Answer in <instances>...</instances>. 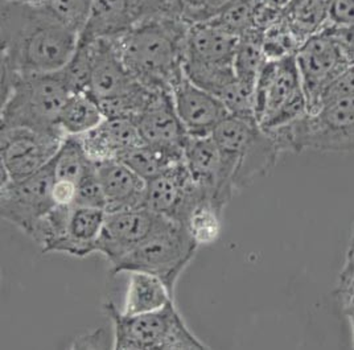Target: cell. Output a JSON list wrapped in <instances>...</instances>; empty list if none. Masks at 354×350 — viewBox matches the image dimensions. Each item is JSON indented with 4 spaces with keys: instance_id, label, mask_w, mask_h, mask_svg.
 Here are the masks:
<instances>
[{
    "instance_id": "6da1fadb",
    "label": "cell",
    "mask_w": 354,
    "mask_h": 350,
    "mask_svg": "<svg viewBox=\"0 0 354 350\" xmlns=\"http://www.w3.org/2000/svg\"><path fill=\"white\" fill-rule=\"evenodd\" d=\"M1 91L24 74L52 73L66 66L80 42L43 4L0 1Z\"/></svg>"
},
{
    "instance_id": "7a4b0ae2",
    "label": "cell",
    "mask_w": 354,
    "mask_h": 350,
    "mask_svg": "<svg viewBox=\"0 0 354 350\" xmlns=\"http://www.w3.org/2000/svg\"><path fill=\"white\" fill-rule=\"evenodd\" d=\"M191 24L178 16L148 19L113 39L133 77L153 91L171 93L183 80Z\"/></svg>"
},
{
    "instance_id": "3957f363",
    "label": "cell",
    "mask_w": 354,
    "mask_h": 350,
    "mask_svg": "<svg viewBox=\"0 0 354 350\" xmlns=\"http://www.w3.org/2000/svg\"><path fill=\"white\" fill-rule=\"evenodd\" d=\"M72 93L64 69L20 75L1 91L0 129L26 127L65 136L59 130V116Z\"/></svg>"
},
{
    "instance_id": "277c9868",
    "label": "cell",
    "mask_w": 354,
    "mask_h": 350,
    "mask_svg": "<svg viewBox=\"0 0 354 350\" xmlns=\"http://www.w3.org/2000/svg\"><path fill=\"white\" fill-rule=\"evenodd\" d=\"M266 131L281 152L354 154V94L329 98L315 111Z\"/></svg>"
},
{
    "instance_id": "5b68a950",
    "label": "cell",
    "mask_w": 354,
    "mask_h": 350,
    "mask_svg": "<svg viewBox=\"0 0 354 350\" xmlns=\"http://www.w3.org/2000/svg\"><path fill=\"white\" fill-rule=\"evenodd\" d=\"M104 311L113 325V349H209L193 335L175 302L159 311L135 316L124 315L111 302L104 303Z\"/></svg>"
},
{
    "instance_id": "8992f818",
    "label": "cell",
    "mask_w": 354,
    "mask_h": 350,
    "mask_svg": "<svg viewBox=\"0 0 354 350\" xmlns=\"http://www.w3.org/2000/svg\"><path fill=\"white\" fill-rule=\"evenodd\" d=\"M238 42V36L223 30L214 20L192 24L185 40V77L217 95L236 80L234 57Z\"/></svg>"
},
{
    "instance_id": "52a82bcc",
    "label": "cell",
    "mask_w": 354,
    "mask_h": 350,
    "mask_svg": "<svg viewBox=\"0 0 354 350\" xmlns=\"http://www.w3.org/2000/svg\"><path fill=\"white\" fill-rule=\"evenodd\" d=\"M198 245L188 229L174 219H165L147 239L110 268L111 274L143 271L160 277L175 295L177 282L194 258Z\"/></svg>"
},
{
    "instance_id": "ba28073f",
    "label": "cell",
    "mask_w": 354,
    "mask_h": 350,
    "mask_svg": "<svg viewBox=\"0 0 354 350\" xmlns=\"http://www.w3.org/2000/svg\"><path fill=\"white\" fill-rule=\"evenodd\" d=\"M308 113L295 56L266 61L255 85V119L271 130Z\"/></svg>"
},
{
    "instance_id": "9c48e42d",
    "label": "cell",
    "mask_w": 354,
    "mask_h": 350,
    "mask_svg": "<svg viewBox=\"0 0 354 350\" xmlns=\"http://www.w3.org/2000/svg\"><path fill=\"white\" fill-rule=\"evenodd\" d=\"M295 59L308 113L320 106L329 86L354 64L330 26L312 35L300 45Z\"/></svg>"
},
{
    "instance_id": "30bf717a",
    "label": "cell",
    "mask_w": 354,
    "mask_h": 350,
    "mask_svg": "<svg viewBox=\"0 0 354 350\" xmlns=\"http://www.w3.org/2000/svg\"><path fill=\"white\" fill-rule=\"evenodd\" d=\"M158 16H178L184 19V1L91 0L88 24L80 37L88 40L115 39L142 21Z\"/></svg>"
},
{
    "instance_id": "8fae6325",
    "label": "cell",
    "mask_w": 354,
    "mask_h": 350,
    "mask_svg": "<svg viewBox=\"0 0 354 350\" xmlns=\"http://www.w3.org/2000/svg\"><path fill=\"white\" fill-rule=\"evenodd\" d=\"M55 174L50 163L37 174L23 180L0 184L1 219L32 237L37 225L56 206L52 197Z\"/></svg>"
},
{
    "instance_id": "7c38bea8",
    "label": "cell",
    "mask_w": 354,
    "mask_h": 350,
    "mask_svg": "<svg viewBox=\"0 0 354 350\" xmlns=\"http://www.w3.org/2000/svg\"><path fill=\"white\" fill-rule=\"evenodd\" d=\"M64 138L26 127L0 129L1 183L23 180L41 171L53 160Z\"/></svg>"
},
{
    "instance_id": "4fadbf2b",
    "label": "cell",
    "mask_w": 354,
    "mask_h": 350,
    "mask_svg": "<svg viewBox=\"0 0 354 350\" xmlns=\"http://www.w3.org/2000/svg\"><path fill=\"white\" fill-rule=\"evenodd\" d=\"M184 161L197 187L225 209L236 190L234 161L222 154L212 135L189 138L184 148Z\"/></svg>"
},
{
    "instance_id": "5bb4252c",
    "label": "cell",
    "mask_w": 354,
    "mask_h": 350,
    "mask_svg": "<svg viewBox=\"0 0 354 350\" xmlns=\"http://www.w3.org/2000/svg\"><path fill=\"white\" fill-rule=\"evenodd\" d=\"M165 219L147 208L107 213L97 243V252L104 255L114 267L140 246Z\"/></svg>"
},
{
    "instance_id": "9a60e30c",
    "label": "cell",
    "mask_w": 354,
    "mask_h": 350,
    "mask_svg": "<svg viewBox=\"0 0 354 350\" xmlns=\"http://www.w3.org/2000/svg\"><path fill=\"white\" fill-rule=\"evenodd\" d=\"M204 197L183 160L148 180L145 208L184 225L193 206Z\"/></svg>"
},
{
    "instance_id": "2e32d148",
    "label": "cell",
    "mask_w": 354,
    "mask_h": 350,
    "mask_svg": "<svg viewBox=\"0 0 354 350\" xmlns=\"http://www.w3.org/2000/svg\"><path fill=\"white\" fill-rule=\"evenodd\" d=\"M88 42L91 57L86 91L101 106L130 94L142 85L123 62L113 39H94Z\"/></svg>"
},
{
    "instance_id": "e0dca14e",
    "label": "cell",
    "mask_w": 354,
    "mask_h": 350,
    "mask_svg": "<svg viewBox=\"0 0 354 350\" xmlns=\"http://www.w3.org/2000/svg\"><path fill=\"white\" fill-rule=\"evenodd\" d=\"M172 101L189 138L210 136L229 116L220 98L193 84L185 75L172 90Z\"/></svg>"
},
{
    "instance_id": "ac0fdd59",
    "label": "cell",
    "mask_w": 354,
    "mask_h": 350,
    "mask_svg": "<svg viewBox=\"0 0 354 350\" xmlns=\"http://www.w3.org/2000/svg\"><path fill=\"white\" fill-rule=\"evenodd\" d=\"M133 122L143 142L148 145L184 149L189 139L177 116L171 93L156 91L147 107Z\"/></svg>"
},
{
    "instance_id": "d6986e66",
    "label": "cell",
    "mask_w": 354,
    "mask_h": 350,
    "mask_svg": "<svg viewBox=\"0 0 354 350\" xmlns=\"http://www.w3.org/2000/svg\"><path fill=\"white\" fill-rule=\"evenodd\" d=\"M77 138L94 163L120 160L145 143L135 122L126 118H104L100 126Z\"/></svg>"
},
{
    "instance_id": "ffe728a7",
    "label": "cell",
    "mask_w": 354,
    "mask_h": 350,
    "mask_svg": "<svg viewBox=\"0 0 354 350\" xmlns=\"http://www.w3.org/2000/svg\"><path fill=\"white\" fill-rule=\"evenodd\" d=\"M95 165L107 213L145 208L147 180L122 160L102 161Z\"/></svg>"
},
{
    "instance_id": "44dd1931",
    "label": "cell",
    "mask_w": 354,
    "mask_h": 350,
    "mask_svg": "<svg viewBox=\"0 0 354 350\" xmlns=\"http://www.w3.org/2000/svg\"><path fill=\"white\" fill-rule=\"evenodd\" d=\"M106 214L104 209L74 205L65 232L49 252H61L75 258H85L97 252Z\"/></svg>"
},
{
    "instance_id": "7402d4cb",
    "label": "cell",
    "mask_w": 354,
    "mask_h": 350,
    "mask_svg": "<svg viewBox=\"0 0 354 350\" xmlns=\"http://www.w3.org/2000/svg\"><path fill=\"white\" fill-rule=\"evenodd\" d=\"M122 312L129 316L159 311L175 302L174 293L160 277L143 271H130Z\"/></svg>"
},
{
    "instance_id": "603a6c76",
    "label": "cell",
    "mask_w": 354,
    "mask_h": 350,
    "mask_svg": "<svg viewBox=\"0 0 354 350\" xmlns=\"http://www.w3.org/2000/svg\"><path fill=\"white\" fill-rule=\"evenodd\" d=\"M98 101L88 91H74L59 116V130L65 136H80L100 126L104 119Z\"/></svg>"
},
{
    "instance_id": "cb8c5ba5",
    "label": "cell",
    "mask_w": 354,
    "mask_h": 350,
    "mask_svg": "<svg viewBox=\"0 0 354 350\" xmlns=\"http://www.w3.org/2000/svg\"><path fill=\"white\" fill-rule=\"evenodd\" d=\"M120 160L126 163L138 175L148 181L172 165L184 160V149L143 143L133 148Z\"/></svg>"
},
{
    "instance_id": "d4e9b609",
    "label": "cell",
    "mask_w": 354,
    "mask_h": 350,
    "mask_svg": "<svg viewBox=\"0 0 354 350\" xmlns=\"http://www.w3.org/2000/svg\"><path fill=\"white\" fill-rule=\"evenodd\" d=\"M221 206L204 197L194 205L185 219L184 226L192 235L194 242L200 246H207L214 243L222 230Z\"/></svg>"
},
{
    "instance_id": "484cf974",
    "label": "cell",
    "mask_w": 354,
    "mask_h": 350,
    "mask_svg": "<svg viewBox=\"0 0 354 350\" xmlns=\"http://www.w3.org/2000/svg\"><path fill=\"white\" fill-rule=\"evenodd\" d=\"M284 17L304 43L328 26V0H292Z\"/></svg>"
},
{
    "instance_id": "4316f807",
    "label": "cell",
    "mask_w": 354,
    "mask_h": 350,
    "mask_svg": "<svg viewBox=\"0 0 354 350\" xmlns=\"http://www.w3.org/2000/svg\"><path fill=\"white\" fill-rule=\"evenodd\" d=\"M266 61L262 30H252L239 37L234 57V72L239 81L255 86Z\"/></svg>"
},
{
    "instance_id": "83f0119b",
    "label": "cell",
    "mask_w": 354,
    "mask_h": 350,
    "mask_svg": "<svg viewBox=\"0 0 354 350\" xmlns=\"http://www.w3.org/2000/svg\"><path fill=\"white\" fill-rule=\"evenodd\" d=\"M94 164V161L88 159V154L77 136H65L57 154L50 161L55 178L69 180L75 184L80 183Z\"/></svg>"
},
{
    "instance_id": "f1b7e54d",
    "label": "cell",
    "mask_w": 354,
    "mask_h": 350,
    "mask_svg": "<svg viewBox=\"0 0 354 350\" xmlns=\"http://www.w3.org/2000/svg\"><path fill=\"white\" fill-rule=\"evenodd\" d=\"M257 8L258 0H236L233 6L213 20L223 30L241 37L250 30H258Z\"/></svg>"
},
{
    "instance_id": "f546056e",
    "label": "cell",
    "mask_w": 354,
    "mask_h": 350,
    "mask_svg": "<svg viewBox=\"0 0 354 350\" xmlns=\"http://www.w3.org/2000/svg\"><path fill=\"white\" fill-rule=\"evenodd\" d=\"M59 21L80 36L86 28L91 0H45L41 3Z\"/></svg>"
},
{
    "instance_id": "4dcf8cb0",
    "label": "cell",
    "mask_w": 354,
    "mask_h": 350,
    "mask_svg": "<svg viewBox=\"0 0 354 350\" xmlns=\"http://www.w3.org/2000/svg\"><path fill=\"white\" fill-rule=\"evenodd\" d=\"M236 0H184V19L192 26L210 21L225 12Z\"/></svg>"
},
{
    "instance_id": "1f68e13d",
    "label": "cell",
    "mask_w": 354,
    "mask_h": 350,
    "mask_svg": "<svg viewBox=\"0 0 354 350\" xmlns=\"http://www.w3.org/2000/svg\"><path fill=\"white\" fill-rule=\"evenodd\" d=\"M77 206H88V208H98L106 210V200H104V190L101 187L97 165L94 164L93 168L88 169V174L84 176L80 183L77 184Z\"/></svg>"
},
{
    "instance_id": "d6a6232c",
    "label": "cell",
    "mask_w": 354,
    "mask_h": 350,
    "mask_svg": "<svg viewBox=\"0 0 354 350\" xmlns=\"http://www.w3.org/2000/svg\"><path fill=\"white\" fill-rule=\"evenodd\" d=\"M336 296L344 312L354 306V263L344 262L339 271Z\"/></svg>"
},
{
    "instance_id": "836d02e7",
    "label": "cell",
    "mask_w": 354,
    "mask_h": 350,
    "mask_svg": "<svg viewBox=\"0 0 354 350\" xmlns=\"http://www.w3.org/2000/svg\"><path fill=\"white\" fill-rule=\"evenodd\" d=\"M354 24V0H328V26L349 27Z\"/></svg>"
},
{
    "instance_id": "e575fe53",
    "label": "cell",
    "mask_w": 354,
    "mask_h": 350,
    "mask_svg": "<svg viewBox=\"0 0 354 350\" xmlns=\"http://www.w3.org/2000/svg\"><path fill=\"white\" fill-rule=\"evenodd\" d=\"M52 197L57 206H74L77 200V184L69 180L55 178Z\"/></svg>"
},
{
    "instance_id": "d590c367",
    "label": "cell",
    "mask_w": 354,
    "mask_h": 350,
    "mask_svg": "<svg viewBox=\"0 0 354 350\" xmlns=\"http://www.w3.org/2000/svg\"><path fill=\"white\" fill-rule=\"evenodd\" d=\"M354 94V64L351 65L344 73L339 75V78L329 86L324 94V98L322 103L335 97L341 95H349ZM320 103V104H322Z\"/></svg>"
},
{
    "instance_id": "8d00e7d4",
    "label": "cell",
    "mask_w": 354,
    "mask_h": 350,
    "mask_svg": "<svg viewBox=\"0 0 354 350\" xmlns=\"http://www.w3.org/2000/svg\"><path fill=\"white\" fill-rule=\"evenodd\" d=\"M109 347L107 333L104 329H95L86 335L75 337L71 349H106Z\"/></svg>"
},
{
    "instance_id": "74e56055",
    "label": "cell",
    "mask_w": 354,
    "mask_h": 350,
    "mask_svg": "<svg viewBox=\"0 0 354 350\" xmlns=\"http://www.w3.org/2000/svg\"><path fill=\"white\" fill-rule=\"evenodd\" d=\"M332 28L336 30L339 40L342 42L346 52L349 53L351 59L354 62V24L349 27H344V28H339V27H332Z\"/></svg>"
},
{
    "instance_id": "f35d334b",
    "label": "cell",
    "mask_w": 354,
    "mask_h": 350,
    "mask_svg": "<svg viewBox=\"0 0 354 350\" xmlns=\"http://www.w3.org/2000/svg\"><path fill=\"white\" fill-rule=\"evenodd\" d=\"M345 261L354 263V223L352 225V230H351V238H349V245H348V250H346Z\"/></svg>"
},
{
    "instance_id": "ab89813d",
    "label": "cell",
    "mask_w": 354,
    "mask_h": 350,
    "mask_svg": "<svg viewBox=\"0 0 354 350\" xmlns=\"http://www.w3.org/2000/svg\"><path fill=\"white\" fill-rule=\"evenodd\" d=\"M345 315L348 316V320H349V324H351V329H352V345H353L354 348V306L353 308H351V309H348V311H345Z\"/></svg>"
},
{
    "instance_id": "60d3db41",
    "label": "cell",
    "mask_w": 354,
    "mask_h": 350,
    "mask_svg": "<svg viewBox=\"0 0 354 350\" xmlns=\"http://www.w3.org/2000/svg\"><path fill=\"white\" fill-rule=\"evenodd\" d=\"M45 0H30V3H36V4H41Z\"/></svg>"
},
{
    "instance_id": "b9f144b4",
    "label": "cell",
    "mask_w": 354,
    "mask_h": 350,
    "mask_svg": "<svg viewBox=\"0 0 354 350\" xmlns=\"http://www.w3.org/2000/svg\"><path fill=\"white\" fill-rule=\"evenodd\" d=\"M183 1H184V0H183Z\"/></svg>"
}]
</instances>
